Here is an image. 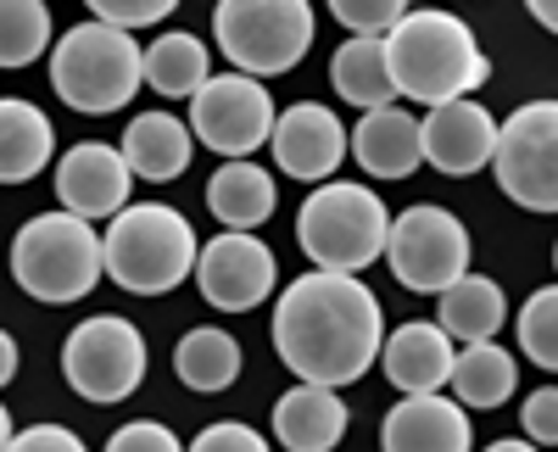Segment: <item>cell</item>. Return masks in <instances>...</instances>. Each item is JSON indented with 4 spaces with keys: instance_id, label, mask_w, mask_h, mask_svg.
Segmentation results:
<instances>
[{
    "instance_id": "cell-10",
    "label": "cell",
    "mask_w": 558,
    "mask_h": 452,
    "mask_svg": "<svg viewBox=\"0 0 558 452\" xmlns=\"http://www.w3.org/2000/svg\"><path fill=\"white\" fill-rule=\"evenodd\" d=\"M470 230H463V218L436 207V201H418L408 212L391 218V235H386V262L402 291L413 296H436L447 291L458 274H470Z\"/></svg>"
},
{
    "instance_id": "cell-33",
    "label": "cell",
    "mask_w": 558,
    "mask_h": 452,
    "mask_svg": "<svg viewBox=\"0 0 558 452\" xmlns=\"http://www.w3.org/2000/svg\"><path fill=\"white\" fill-rule=\"evenodd\" d=\"M520 425L536 447H558V386H542L525 396V408H520Z\"/></svg>"
},
{
    "instance_id": "cell-19",
    "label": "cell",
    "mask_w": 558,
    "mask_h": 452,
    "mask_svg": "<svg viewBox=\"0 0 558 452\" xmlns=\"http://www.w3.org/2000/svg\"><path fill=\"white\" fill-rule=\"evenodd\" d=\"M352 162L368 179H408L418 162H425V146H418V118L408 107H368L352 129Z\"/></svg>"
},
{
    "instance_id": "cell-26",
    "label": "cell",
    "mask_w": 558,
    "mask_h": 452,
    "mask_svg": "<svg viewBox=\"0 0 558 452\" xmlns=\"http://www.w3.org/2000/svg\"><path fill=\"white\" fill-rule=\"evenodd\" d=\"M502 319H508V296L486 274H458L447 291H436V325L452 341H486L502 330Z\"/></svg>"
},
{
    "instance_id": "cell-32",
    "label": "cell",
    "mask_w": 558,
    "mask_h": 452,
    "mask_svg": "<svg viewBox=\"0 0 558 452\" xmlns=\"http://www.w3.org/2000/svg\"><path fill=\"white\" fill-rule=\"evenodd\" d=\"M191 447H196V452H268V436L252 430V425H241V419H218V425H207Z\"/></svg>"
},
{
    "instance_id": "cell-39",
    "label": "cell",
    "mask_w": 558,
    "mask_h": 452,
    "mask_svg": "<svg viewBox=\"0 0 558 452\" xmlns=\"http://www.w3.org/2000/svg\"><path fill=\"white\" fill-rule=\"evenodd\" d=\"M553 268H558V246H553Z\"/></svg>"
},
{
    "instance_id": "cell-20",
    "label": "cell",
    "mask_w": 558,
    "mask_h": 452,
    "mask_svg": "<svg viewBox=\"0 0 558 452\" xmlns=\"http://www.w3.org/2000/svg\"><path fill=\"white\" fill-rule=\"evenodd\" d=\"M123 157L134 168V179H146V185H168L191 168L196 157V129L173 118V112H140L129 118L123 129Z\"/></svg>"
},
{
    "instance_id": "cell-31",
    "label": "cell",
    "mask_w": 558,
    "mask_h": 452,
    "mask_svg": "<svg viewBox=\"0 0 558 452\" xmlns=\"http://www.w3.org/2000/svg\"><path fill=\"white\" fill-rule=\"evenodd\" d=\"M89 17L118 23V28H157L179 12V0H84Z\"/></svg>"
},
{
    "instance_id": "cell-8",
    "label": "cell",
    "mask_w": 558,
    "mask_h": 452,
    "mask_svg": "<svg viewBox=\"0 0 558 452\" xmlns=\"http://www.w3.org/2000/svg\"><path fill=\"white\" fill-rule=\"evenodd\" d=\"M146 335H140L123 313H96V319L73 325V335L62 341V380L96 402V408H112V402H129L140 386H146Z\"/></svg>"
},
{
    "instance_id": "cell-34",
    "label": "cell",
    "mask_w": 558,
    "mask_h": 452,
    "mask_svg": "<svg viewBox=\"0 0 558 452\" xmlns=\"http://www.w3.org/2000/svg\"><path fill=\"white\" fill-rule=\"evenodd\" d=\"M107 447H112V452H179V436H173L168 425H157V419H134V425L112 430Z\"/></svg>"
},
{
    "instance_id": "cell-17",
    "label": "cell",
    "mask_w": 558,
    "mask_h": 452,
    "mask_svg": "<svg viewBox=\"0 0 558 452\" xmlns=\"http://www.w3.org/2000/svg\"><path fill=\"white\" fill-rule=\"evenodd\" d=\"M347 402L336 386H318V380H296L286 396L274 402V441L291 447V452H330L347 436Z\"/></svg>"
},
{
    "instance_id": "cell-22",
    "label": "cell",
    "mask_w": 558,
    "mask_h": 452,
    "mask_svg": "<svg viewBox=\"0 0 558 452\" xmlns=\"http://www.w3.org/2000/svg\"><path fill=\"white\" fill-rule=\"evenodd\" d=\"M57 129L34 101L0 96V185H28L51 168Z\"/></svg>"
},
{
    "instance_id": "cell-11",
    "label": "cell",
    "mask_w": 558,
    "mask_h": 452,
    "mask_svg": "<svg viewBox=\"0 0 558 452\" xmlns=\"http://www.w3.org/2000/svg\"><path fill=\"white\" fill-rule=\"evenodd\" d=\"M274 96L257 73H213L196 96H191V129L196 146L218 151V157H252L257 146H268L274 134Z\"/></svg>"
},
{
    "instance_id": "cell-27",
    "label": "cell",
    "mask_w": 558,
    "mask_h": 452,
    "mask_svg": "<svg viewBox=\"0 0 558 452\" xmlns=\"http://www.w3.org/2000/svg\"><path fill=\"white\" fill-rule=\"evenodd\" d=\"M207 78H213V51H207L196 34L168 28V34H157V39L146 45V84L157 89V96L191 101Z\"/></svg>"
},
{
    "instance_id": "cell-4",
    "label": "cell",
    "mask_w": 558,
    "mask_h": 452,
    "mask_svg": "<svg viewBox=\"0 0 558 452\" xmlns=\"http://www.w3.org/2000/svg\"><path fill=\"white\" fill-rule=\"evenodd\" d=\"M140 84H146V45L134 39V28L89 17L51 45V89L84 118L123 112Z\"/></svg>"
},
{
    "instance_id": "cell-7",
    "label": "cell",
    "mask_w": 558,
    "mask_h": 452,
    "mask_svg": "<svg viewBox=\"0 0 558 452\" xmlns=\"http://www.w3.org/2000/svg\"><path fill=\"white\" fill-rule=\"evenodd\" d=\"M313 0H218L213 7V39L229 57V68L257 73V78H279L302 68V57L313 51Z\"/></svg>"
},
{
    "instance_id": "cell-9",
    "label": "cell",
    "mask_w": 558,
    "mask_h": 452,
    "mask_svg": "<svg viewBox=\"0 0 558 452\" xmlns=\"http://www.w3.org/2000/svg\"><path fill=\"white\" fill-rule=\"evenodd\" d=\"M497 191L525 212H558V101H525L497 123Z\"/></svg>"
},
{
    "instance_id": "cell-5",
    "label": "cell",
    "mask_w": 558,
    "mask_h": 452,
    "mask_svg": "<svg viewBox=\"0 0 558 452\" xmlns=\"http://www.w3.org/2000/svg\"><path fill=\"white\" fill-rule=\"evenodd\" d=\"M107 262H101V230L89 218L57 207L28 218L12 235V280L23 285V296L45 302V307H68L84 302L101 285Z\"/></svg>"
},
{
    "instance_id": "cell-16",
    "label": "cell",
    "mask_w": 558,
    "mask_h": 452,
    "mask_svg": "<svg viewBox=\"0 0 558 452\" xmlns=\"http://www.w3.org/2000/svg\"><path fill=\"white\" fill-rule=\"evenodd\" d=\"M380 447L386 452H470L475 447V425L470 408L458 396L441 391H402V402L380 425Z\"/></svg>"
},
{
    "instance_id": "cell-35",
    "label": "cell",
    "mask_w": 558,
    "mask_h": 452,
    "mask_svg": "<svg viewBox=\"0 0 558 452\" xmlns=\"http://www.w3.org/2000/svg\"><path fill=\"white\" fill-rule=\"evenodd\" d=\"M12 452H84V436L68 425H28L12 436Z\"/></svg>"
},
{
    "instance_id": "cell-23",
    "label": "cell",
    "mask_w": 558,
    "mask_h": 452,
    "mask_svg": "<svg viewBox=\"0 0 558 452\" xmlns=\"http://www.w3.org/2000/svg\"><path fill=\"white\" fill-rule=\"evenodd\" d=\"M447 391L463 402V408H475V414L502 408V402L520 391V364H514V352L497 346V335H486V341H463L458 357H452Z\"/></svg>"
},
{
    "instance_id": "cell-1",
    "label": "cell",
    "mask_w": 558,
    "mask_h": 452,
    "mask_svg": "<svg viewBox=\"0 0 558 452\" xmlns=\"http://www.w3.org/2000/svg\"><path fill=\"white\" fill-rule=\"evenodd\" d=\"M380 341H386L380 296L341 268L296 274L274 302V352L296 380L341 391L363 380L368 364H380Z\"/></svg>"
},
{
    "instance_id": "cell-24",
    "label": "cell",
    "mask_w": 558,
    "mask_h": 452,
    "mask_svg": "<svg viewBox=\"0 0 558 452\" xmlns=\"http://www.w3.org/2000/svg\"><path fill=\"white\" fill-rule=\"evenodd\" d=\"M330 84H336V96L347 107H357V112L402 101L397 78H391V57H386V34H352L347 45H336Z\"/></svg>"
},
{
    "instance_id": "cell-21",
    "label": "cell",
    "mask_w": 558,
    "mask_h": 452,
    "mask_svg": "<svg viewBox=\"0 0 558 452\" xmlns=\"http://www.w3.org/2000/svg\"><path fill=\"white\" fill-rule=\"evenodd\" d=\"M279 207V185L274 173L252 157H223V168L207 179V212L223 230H257Z\"/></svg>"
},
{
    "instance_id": "cell-37",
    "label": "cell",
    "mask_w": 558,
    "mask_h": 452,
    "mask_svg": "<svg viewBox=\"0 0 558 452\" xmlns=\"http://www.w3.org/2000/svg\"><path fill=\"white\" fill-rule=\"evenodd\" d=\"M525 12H531L547 34H558V0H525Z\"/></svg>"
},
{
    "instance_id": "cell-3",
    "label": "cell",
    "mask_w": 558,
    "mask_h": 452,
    "mask_svg": "<svg viewBox=\"0 0 558 452\" xmlns=\"http://www.w3.org/2000/svg\"><path fill=\"white\" fill-rule=\"evenodd\" d=\"M196 230L191 218L168 201H129L101 230L107 280L129 296H168L196 274Z\"/></svg>"
},
{
    "instance_id": "cell-2",
    "label": "cell",
    "mask_w": 558,
    "mask_h": 452,
    "mask_svg": "<svg viewBox=\"0 0 558 452\" xmlns=\"http://www.w3.org/2000/svg\"><path fill=\"white\" fill-rule=\"evenodd\" d=\"M386 57H391L397 96L413 107H441L458 96H475L492 78V57L481 51L475 28L441 7H408L386 28Z\"/></svg>"
},
{
    "instance_id": "cell-14",
    "label": "cell",
    "mask_w": 558,
    "mask_h": 452,
    "mask_svg": "<svg viewBox=\"0 0 558 452\" xmlns=\"http://www.w3.org/2000/svg\"><path fill=\"white\" fill-rule=\"evenodd\" d=\"M418 146H425V162L447 179H470L481 168H492L497 151V118L475 101V96H458L441 107H425L418 118Z\"/></svg>"
},
{
    "instance_id": "cell-15",
    "label": "cell",
    "mask_w": 558,
    "mask_h": 452,
    "mask_svg": "<svg viewBox=\"0 0 558 452\" xmlns=\"http://www.w3.org/2000/svg\"><path fill=\"white\" fill-rule=\"evenodd\" d=\"M129 191H134V168L123 157V146H107V141H78L62 151L57 162V201L89 223H101L112 212L129 207Z\"/></svg>"
},
{
    "instance_id": "cell-12",
    "label": "cell",
    "mask_w": 558,
    "mask_h": 452,
    "mask_svg": "<svg viewBox=\"0 0 558 452\" xmlns=\"http://www.w3.org/2000/svg\"><path fill=\"white\" fill-rule=\"evenodd\" d=\"M279 285V257L257 230H223L196 252V291L218 313H252Z\"/></svg>"
},
{
    "instance_id": "cell-29",
    "label": "cell",
    "mask_w": 558,
    "mask_h": 452,
    "mask_svg": "<svg viewBox=\"0 0 558 452\" xmlns=\"http://www.w3.org/2000/svg\"><path fill=\"white\" fill-rule=\"evenodd\" d=\"M514 330H520V352L531 357V364L558 375V285H542V291L525 296Z\"/></svg>"
},
{
    "instance_id": "cell-28",
    "label": "cell",
    "mask_w": 558,
    "mask_h": 452,
    "mask_svg": "<svg viewBox=\"0 0 558 452\" xmlns=\"http://www.w3.org/2000/svg\"><path fill=\"white\" fill-rule=\"evenodd\" d=\"M51 34L45 0H0V68H34L51 51Z\"/></svg>"
},
{
    "instance_id": "cell-18",
    "label": "cell",
    "mask_w": 558,
    "mask_h": 452,
    "mask_svg": "<svg viewBox=\"0 0 558 452\" xmlns=\"http://www.w3.org/2000/svg\"><path fill=\"white\" fill-rule=\"evenodd\" d=\"M458 341L436 319H413L380 341V369L397 391H441L452 375Z\"/></svg>"
},
{
    "instance_id": "cell-36",
    "label": "cell",
    "mask_w": 558,
    "mask_h": 452,
    "mask_svg": "<svg viewBox=\"0 0 558 452\" xmlns=\"http://www.w3.org/2000/svg\"><path fill=\"white\" fill-rule=\"evenodd\" d=\"M17 364H23V357H17V341L0 330V386H12V380H17Z\"/></svg>"
},
{
    "instance_id": "cell-25",
    "label": "cell",
    "mask_w": 558,
    "mask_h": 452,
    "mask_svg": "<svg viewBox=\"0 0 558 452\" xmlns=\"http://www.w3.org/2000/svg\"><path fill=\"white\" fill-rule=\"evenodd\" d=\"M241 341L218 330V325H196V330H184L179 346H173V375L184 391H202V396H218L241 380Z\"/></svg>"
},
{
    "instance_id": "cell-6",
    "label": "cell",
    "mask_w": 558,
    "mask_h": 452,
    "mask_svg": "<svg viewBox=\"0 0 558 452\" xmlns=\"http://www.w3.org/2000/svg\"><path fill=\"white\" fill-rule=\"evenodd\" d=\"M386 235H391L386 201L368 185H352V179H324V185H313L302 212H296V246L307 252L313 268L363 274L368 262L386 257Z\"/></svg>"
},
{
    "instance_id": "cell-30",
    "label": "cell",
    "mask_w": 558,
    "mask_h": 452,
    "mask_svg": "<svg viewBox=\"0 0 558 452\" xmlns=\"http://www.w3.org/2000/svg\"><path fill=\"white\" fill-rule=\"evenodd\" d=\"M324 7H330V17L352 34H386L413 0H324Z\"/></svg>"
},
{
    "instance_id": "cell-13",
    "label": "cell",
    "mask_w": 558,
    "mask_h": 452,
    "mask_svg": "<svg viewBox=\"0 0 558 452\" xmlns=\"http://www.w3.org/2000/svg\"><path fill=\"white\" fill-rule=\"evenodd\" d=\"M268 151H274V162H279L286 179L324 185V179H336V168L352 157V134L324 101H296V107H286L274 118Z\"/></svg>"
},
{
    "instance_id": "cell-38",
    "label": "cell",
    "mask_w": 558,
    "mask_h": 452,
    "mask_svg": "<svg viewBox=\"0 0 558 452\" xmlns=\"http://www.w3.org/2000/svg\"><path fill=\"white\" fill-rule=\"evenodd\" d=\"M12 436H17L12 430V414H7V402H0V452H12Z\"/></svg>"
}]
</instances>
